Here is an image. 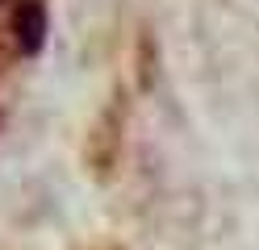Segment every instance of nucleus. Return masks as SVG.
<instances>
[{"mask_svg":"<svg viewBox=\"0 0 259 250\" xmlns=\"http://www.w3.org/2000/svg\"><path fill=\"white\" fill-rule=\"evenodd\" d=\"M13 25H17V46L25 50V55H34V50L42 46V38H46V9H42V0H21Z\"/></svg>","mask_w":259,"mask_h":250,"instance_id":"f257e3e1","label":"nucleus"}]
</instances>
